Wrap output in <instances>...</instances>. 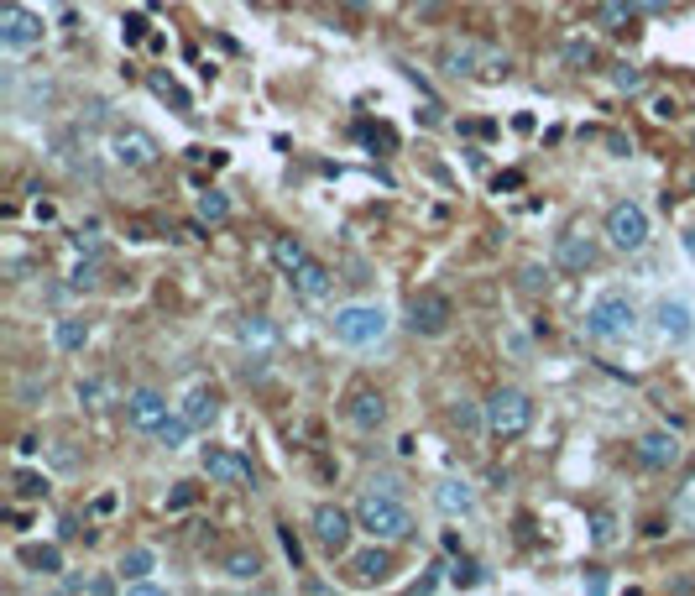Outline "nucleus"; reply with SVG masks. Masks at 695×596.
I'll use <instances>...</instances> for the list:
<instances>
[{
	"label": "nucleus",
	"mask_w": 695,
	"mask_h": 596,
	"mask_svg": "<svg viewBox=\"0 0 695 596\" xmlns=\"http://www.w3.org/2000/svg\"><path fill=\"white\" fill-rule=\"evenodd\" d=\"M126 424L136 434H157V424L168 419V398L157 393V387H136V393H126Z\"/></svg>",
	"instance_id": "17"
},
{
	"label": "nucleus",
	"mask_w": 695,
	"mask_h": 596,
	"mask_svg": "<svg viewBox=\"0 0 695 596\" xmlns=\"http://www.w3.org/2000/svg\"><path fill=\"white\" fill-rule=\"evenodd\" d=\"M267 257H272V267L283 272V278H293V272L304 267V262L314 257V251H309L304 241H298V236H272V246H267Z\"/></svg>",
	"instance_id": "25"
},
{
	"label": "nucleus",
	"mask_w": 695,
	"mask_h": 596,
	"mask_svg": "<svg viewBox=\"0 0 695 596\" xmlns=\"http://www.w3.org/2000/svg\"><path fill=\"white\" fill-rule=\"evenodd\" d=\"M115 570H121V581H126V586H131V581H147L152 570H157V555H152L147 544H131L126 555H121V565H115Z\"/></svg>",
	"instance_id": "30"
},
{
	"label": "nucleus",
	"mask_w": 695,
	"mask_h": 596,
	"mask_svg": "<svg viewBox=\"0 0 695 596\" xmlns=\"http://www.w3.org/2000/svg\"><path fill=\"white\" fill-rule=\"evenodd\" d=\"M68 288H74V293H95L100 288V257H79V267L68 272Z\"/></svg>",
	"instance_id": "36"
},
{
	"label": "nucleus",
	"mask_w": 695,
	"mask_h": 596,
	"mask_svg": "<svg viewBox=\"0 0 695 596\" xmlns=\"http://www.w3.org/2000/svg\"><path fill=\"white\" fill-rule=\"evenodd\" d=\"M612 89H617V95H643L648 74H643L638 63H612Z\"/></svg>",
	"instance_id": "33"
},
{
	"label": "nucleus",
	"mask_w": 695,
	"mask_h": 596,
	"mask_svg": "<svg viewBox=\"0 0 695 596\" xmlns=\"http://www.w3.org/2000/svg\"><path fill=\"white\" fill-rule=\"evenodd\" d=\"M194 497H199V487H194V481H178V487H173V497H168V513L194 508Z\"/></svg>",
	"instance_id": "43"
},
{
	"label": "nucleus",
	"mask_w": 695,
	"mask_h": 596,
	"mask_svg": "<svg viewBox=\"0 0 695 596\" xmlns=\"http://www.w3.org/2000/svg\"><path fill=\"white\" fill-rule=\"evenodd\" d=\"M481 58H486V48L476 37H445V42H439V53H434V63H439V74H445V79H481Z\"/></svg>",
	"instance_id": "16"
},
{
	"label": "nucleus",
	"mask_w": 695,
	"mask_h": 596,
	"mask_svg": "<svg viewBox=\"0 0 695 596\" xmlns=\"http://www.w3.org/2000/svg\"><path fill=\"white\" fill-rule=\"evenodd\" d=\"M492 189H497V194H502V189H523V173H518V168H513V173H497Z\"/></svg>",
	"instance_id": "50"
},
{
	"label": "nucleus",
	"mask_w": 695,
	"mask_h": 596,
	"mask_svg": "<svg viewBox=\"0 0 695 596\" xmlns=\"http://www.w3.org/2000/svg\"><path fill=\"white\" fill-rule=\"evenodd\" d=\"M434 508L445 518H471L476 513V487H471V481H460V476H445L434 487Z\"/></svg>",
	"instance_id": "21"
},
{
	"label": "nucleus",
	"mask_w": 695,
	"mask_h": 596,
	"mask_svg": "<svg viewBox=\"0 0 695 596\" xmlns=\"http://www.w3.org/2000/svg\"><path fill=\"white\" fill-rule=\"evenodd\" d=\"M335 6H345V11H351V16H361L366 6H372V0H335Z\"/></svg>",
	"instance_id": "55"
},
{
	"label": "nucleus",
	"mask_w": 695,
	"mask_h": 596,
	"mask_svg": "<svg viewBox=\"0 0 695 596\" xmlns=\"http://www.w3.org/2000/svg\"><path fill=\"white\" fill-rule=\"evenodd\" d=\"M277 539H283V555L293 560V570H304V544H298L293 523H277Z\"/></svg>",
	"instance_id": "41"
},
{
	"label": "nucleus",
	"mask_w": 695,
	"mask_h": 596,
	"mask_svg": "<svg viewBox=\"0 0 695 596\" xmlns=\"http://www.w3.org/2000/svg\"><path fill=\"white\" fill-rule=\"evenodd\" d=\"M581 586H591V591H607L612 581H607V570H601V565H586V570H581Z\"/></svg>",
	"instance_id": "47"
},
{
	"label": "nucleus",
	"mask_w": 695,
	"mask_h": 596,
	"mask_svg": "<svg viewBox=\"0 0 695 596\" xmlns=\"http://www.w3.org/2000/svg\"><path fill=\"white\" fill-rule=\"evenodd\" d=\"M340 414H345V424H351L356 434H377L387 424V393L377 382L356 377L351 387H345V398H340Z\"/></svg>",
	"instance_id": "9"
},
{
	"label": "nucleus",
	"mask_w": 695,
	"mask_h": 596,
	"mask_svg": "<svg viewBox=\"0 0 695 596\" xmlns=\"http://www.w3.org/2000/svg\"><path fill=\"white\" fill-rule=\"evenodd\" d=\"M42 16L37 11H27L21 0H0V48L6 53H27V48H37L42 42Z\"/></svg>",
	"instance_id": "11"
},
{
	"label": "nucleus",
	"mask_w": 695,
	"mask_h": 596,
	"mask_svg": "<svg viewBox=\"0 0 695 596\" xmlns=\"http://www.w3.org/2000/svg\"><path fill=\"white\" fill-rule=\"evenodd\" d=\"M528 429H534V398L523 387H497L486 398V434L492 440H523Z\"/></svg>",
	"instance_id": "5"
},
{
	"label": "nucleus",
	"mask_w": 695,
	"mask_h": 596,
	"mask_svg": "<svg viewBox=\"0 0 695 596\" xmlns=\"http://www.w3.org/2000/svg\"><path fill=\"white\" fill-rule=\"evenodd\" d=\"M445 424H450L455 434H466V440H476V434H486V403H476V398H455V403L445 408Z\"/></svg>",
	"instance_id": "23"
},
{
	"label": "nucleus",
	"mask_w": 695,
	"mask_h": 596,
	"mask_svg": "<svg viewBox=\"0 0 695 596\" xmlns=\"http://www.w3.org/2000/svg\"><path fill=\"white\" fill-rule=\"evenodd\" d=\"M157 157H162V147H157V136L147 126H115L110 131V163L115 168L147 173V168H157Z\"/></svg>",
	"instance_id": "10"
},
{
	"label": "nucleus",
	"mask_w": 695,
	"mask_h": 596,
	"mask_svg": "<svg viewBox=\"0 0 695 596\" xmlns=\"http://www.w3.org/2000/svg\"><path fill=\"white\" fill-rule=\"evenodd\" d=\"M220 570H225V576L230 581H262V555H257V549H230V555L220 560Z\"/></svg>",
	"instance_id": "29"
},
{
	"label": "nucleus",
	"mask_w": 695,
	"mask_h": 596,
	"mask_svg": "<svg viewBox=\"0 0 695 596\" xmlns=\"http://www.w3.org/2000/svg\"><path fill=\"white\" fill-rule=\"evenodd\" d=\"M356 523L366 539H382V544H403L419 534V518H413L408 502L398 492H377V487H366V497L356 502Z\"/></svg>",
	"instance_id": "1"
},
{
	"label": "nucleus",
	"mask_w": 695,
	"mask_h": 596,
	"mask_svg": "<svg viewBox=\"0 0 695 596\" xmlns=\"http://www.w3.org/2000/svg\"><path fill=\"white\" fill-rule=\"evenodd\" d=\"M11 492L21 502H42V497H48V476H42V471H16L11 476Z\"/></svg>",
	"instance_id": "35"
},
{
	"label": "nucleus",
	"mask_w": 695,
	"mask_h": 596,
	"mask_svg": "<svg viewBox=\"0 0 695 596\" xmlns=\"http://www.w3.org/2000/svg\"><path fill=\"white\" fill-rule=\"evenodd\" d=\"M53 466H58V471H79V450L68 445V440H58V445H53Z\"/></svg>",
	"instance_id": "45"
},
{
	"label": "nucleus",
	"mask_w": 695,
	"mask_h": 596,
	"mask_svg": "<svg viewBox=\"0 0 695 596\" xmlns=\"http://www.w3.org/2000/svg\"><path fill=\"white\" fill-rule=\"evenodd\" d=\"M669 513H675V518L685 523V529H695V476H690L685 487L675 492V502H669Z\"/></svg>",
	"instance_id": "38"
},
{
	"label": "nucleus",
	"mask_w": 695,
	"mask_h": 596,
	"mask_svg": "<svg viewBox=\"0 0 695 596\" xmlns=\"http://www.w3.org/2000/svg\"><path fill=\"white\" fill-rule=\"evenodd\" d=\"M403 325L419 335V340H445V335L455 330V298H450L445 288H419V293H408Z\"/></svg>",
	"instance_id": "4"
},
{
	"label": "nucleus",
	"mask_w": 695,
	"mask_h": 596,
	"mask_svg": "<svg viewBox=\"0 0 695 596\" xmlns=\"http://www.w3.org/2000/svg\"><path fill=\"white\" fill-rule=\"evenodd\" d=\"M591 539H596V549L617 544V518H612L607 508H596V513H591Z\"/></svg>",
	"instance_id": "40"
},
{
	"label": "nucleus",
	"mask_w": 695,
	"mask_h": 596,
	"mask_svg": "<svg viewBox=\"0 0 695 596\" xmlns=\"http://www.w3.org/2000/svg\"><path fill=\"white\" fill-rule=\"evenodd\" d=\"M220 408H225L220 387L199 382V387H189V398H183V408H178V414H183V419H189V424L204 434V429H215V424H220Z\"/></svg>",
	"instance_id": "19"
},
{
	"label": "nucleus",
	"mask_w": 695,
	"mask_h": 596,
	"mask_svg": "<svg viewBox=\"0 0 695 596\" xmlns=\"http://www.w3.org/2000/svg\"><path fill=\"white\" fill-rule=\"evenodd\" d=\"M445 11H450V0H413V16L419 21H439Z\"/></svg>",
	"instance_id": "46"
},
{
	"label": "nucleus",
	"mask_w": 695,
	"mask_h": 596,
	"mask_svg": "<svg viewBox=\"0 0 695 596\" xmlns=\"http://www.w3.org/2000/svg\"><path fill=\"white\" fill-rule=\"evenodd\" d=\"M591 21L607 37H622V42H633L638 37V21H643V11L633 6V0H596V11H591Z\"/></svg>",
	"instance_id": "18"
},
{
	"label": "nucleus",
	"mask_w": 695,
	"mask_h": 596,
	"mask_svg": "<svg viewBox=\"0 0 695 596\" xmlns=\"http://www.w3.org/2000/svg\"><path fill=\"white\" fill-rule=\"evenodd\" d=\"M392 570H398V555H392V544H382V539H372L366 549H356V555H345L351 586H387Z\"/></svg>",
	"instance_id": "14"
},
{
	"label": "nucleus",
	"mask_w": 695,
	"mask_h": 596,
	"mask_svg": "<svg viewBox=\"0 0 695 596\" xmlns=\"http://www.w3.org/2000/svg\"><path fill=\"white\" fill-rule=\"evenodd\" d=\"M241 346L251 351V356H272L277 351V325L267 314H246L241 319Z\"/></svg>",
	"instance_id": "24"
},
{
	"label": "nucleus",
	"mask_w": 695,
	"mask_h": 596,
	"mask_svg": "<svg viewBox=\"0 0 695 596\" xmlns=\"http://www.w3.org/2000/svg\"><path fill=\"white\" fill-rule=\"evenodd\" d=\"M309 534L314 544L324 549V555H351V539L361 534V523H356V508H340V502H319L314 518H309Z\"/></svg>",
	"instance_id": "7"
},
{
	"label": "nucleus",
	"mask_w": 695,
	"mask_h": 596,
	"mask_svg": "<svg viewBox=\"0 0 695 596\" xmlns=\"http://www.w3.org/2000/svg\"><path fill=\"white\" fill-rule=\"evenodd\" d=\"M63 591H68V596H84V591H95V576H63Z\"/></svg>",
	"instance_id": "48"
},
{
	"label": "nucleus",
	"mask_w": 695,
	"mask_h": 596,
	"mask_svg": "<svg viewBox=\"0 0 695 596\" xmlns=\"http://www.w3.org/2000/svg\"><path fill=\"white\" fill-rule=\"evenodd\" d=\"M680 455H685V445H680L669 429H648V434H638V440H633V461H638L643 471H654V476L675 471Z\"/></svg>",
	"instance_id": "15"
},
{
	"label": "nucleus",
	"mask_w": 695,
	"mask_h": 596,
	"mask_svg": "<svg viewBox=\"0 0 695 596\" xmlns=\"http://www.w3.org/2000/svg\"><path fill=\"white\" fill-rule=\"evenodd\" d=\"M89 319H79V314H63V319H53V346L63 351V356H79L84 346H89Z\"/></svg>",
	"instance_id": "26"
},
{
	"label": "nucleus",
	"mask_w": 695,
	"mask_h": 596,
	"mask_svg": "<svg viewBox=\"0 0 695 596\" xmlns=\"http://www.w3.org/2000/svg\"><path fill=\"white\" fill-rule=\"evenodd\" d=\"M199 471L210 476L215 487H236V492H246L251 481H257V471H251L246 455L225 450V445H204V450H199Z\"/></svg>",
	"instance_id": "13"
},
{
	"label": "nucleus",
	"mask_w": 695,
	"mask_h": 596,
	"mask_svg": "<svg viewBox=\"0 0 695 596\" xmlns=\"http://www.w3.org/2000/svg\"><path fill=\"white\" fill-rule=\"evenodd\" d=\"M654 116H659V121H675L680 110H675V100H654Z\"/></svg>",
	"instance_id": "52"
},
{
	"label": "nucleus",
	"mask_w": 695,
	"mask_h": 596,
	"mask_svg": "<svg viewBox=\"0 0 695 596\" xmlns=\"http://www.w3.org/2000/svg\"><path fill=\"white\" fill-rule=\"evenodd\" d=\"M225 220H230V194L204 189L199 194V225H225Z\"/></svg>",
	"instance_id": "32"
},
{
	"label": "nucleus",
	"mask_w": 695,
	"mask_h": 596,
	"mask_svg": "<svg viewBox=\"0 0 695 596\" xmlns=\"http://www.w3.org/2000/svg\"><path fill=\"white\" fill-rule=\"evenodd\" d=\"M16 450H21V455H37V450H42V440H37V434H21V445H16Z\"/></svg>",
	"instance_id": "54"
},
{
	"label": "nucleus",
	"mask_w": 695,
	"mask_h": 596,
	"mask_svg": "<svg viewBox=\"0 0 695 596\" xmlns=\"http://www.w3.org/2000/svg\"><path fill=\"white\" fill-rule=\"evenodd\" d=\"M601 236H607V246L617 257H633V251L648 246V210L638 199H617L612 210L601 215Z\"/></svg>",
	"instance_id": "6"
},
{
	"label": "nucleus",
	"mask_w": 695,
	"mask_h": 596,
	"mask_svg": "<svg viewBox=\"0 0 695 596\" xmlns=\"http://www.w3.org/2000/svg\"><path fill=\"white\" fill-rule=\"evenodd\" d=\"M450 586L455 591H471V586H481V565L460 549V555H450Z\"/></svg>",
	"instance_id": "34"
},
{
	"label": "nucleus",
	"mask_w": 695,
	"mask_h": 596,
	"mask_svg": "<svg viewBox=\"0 0 695 596\" xmlns=\"http://www.w3.org/2000/svg\"><path fill=\"white\" fill-rule=\"evenodd\" d=\"M690 147H695V131H690Z\"/></svg>",
	"instance_id": "57"
},
{
	"label": "nucleus",
	"mask_w": 695,
	"mask_h": 596,
	"mask_svg": "<svg viewBox=\"0 0 695 596\" xmlns=\"http://www.w3.org/2000/svg\"><path fill=\"white\" fill-rule=\"evenodd\" d=\"M288 288H293L298 298H304V304H324V298L335 293V272L324 267L319 257H309V262H304V267H298L293 278H288Z\"/></svg>",
	"instance_id": "20"
},
{
	"label": "nucleus",
	"mask_w": 695,
	"mask_h": 596,
	"mask_svg": "<svg viewBox=\"0 0 695 596\" xmlns=\"http://www.w3.org/2000/svg\"><path fill=\"white\" fill-rule=\"evenodd\" d=\"M147 89H152V95H157L162 105H173L178 116H194V100H189V89H183L173 74H162V68H152V74H147Z\"/></svg>",
	"instance_id": "27"
},
{
	"label": "nucleus",
	"mask_w": 695,
	"mask_h": 596,
	"mask_svg": "<svg viewBox=\"0 0 695 596\" xmlns=\"http://www.w3.org/2000/svg\"><path fill=\"white\" fill-rule=\"evenodd\" d=\"M74 393H79L84 408H105V403H110V382H105V377H79Z\"/></svg>",
	"instance_id": "37"
},
{
	"label": "nucleus",
	"mask_w": 695,
	"mask_h": 596,
	"mask_svg": "<svg viewBox=\"0 0 695 596\" xmlns=\"http://www.w3.org/2000/svg\"><path fill=\"white\" fill-rule=\"evenodd\" d=\"M638 304H633V293H622V288H607L601 298H591V309H586V335L596 340V346H622V340H633L638 335Z\"/></svg>",
	"instance_id": "2"
},
{
	"label": "nucleus",
	"mask_w": 695,
	"mask_h": 596,
	"mask_svg": "<svg viewBox=\"0 0 695 596\" xmlns=\"http://www.w3.org/2000/svg\"><path fill=\"white\" fill-rule=\"evenodd\" d=\"M121 42H126V48H136V42H147V16H136V11H131V16L121 21Z\"/></svg>",
	"instance_id": "42"
},
{
	"label": "nucleus",
	"mask_w": 695,
	"mask_h": 596,
	"mask_svg": "<svg viewBox=\"0 0 695 596\" xmlns=\"http://www.w3.org/2000/svg\"><path fill=\"white\" fill-rule=\"evenodd\" d=\"M518 288H523L528 298H539V293H549V267H539V262H528V267L518 272Z\"/></svg>",
	"instance_id": "39"
},
{
	"label": "nucleus",
	"mask_w": 695,
	"mask_h": 596,
	"mask_svg": "<svg viewBox=\"0 0 695 596\" xmlns=\"http://www.w3.org/2000/svg\"><path fill=\"white\" fill-rule=\"evenodd\" d=\"M481 79H507V53H492V48H486V58H481Z\"/></svg>",
	"instance_id": "44"
},
{
	"label": "nucleus",
	"mask_w": 695,
	"mask_h": 596,
	"mask_svg": "<svg viewBox=\"0 0 695 596\" xmlns=\"http://www.w3.org/2000/svg\"><path fill=\"white\" fill-rule=\"evenodd\" d=\"M560 58H565V68H575V74H591V68L601 63V53H596V42H591V37H581V32H575V37H565V42H560Z\"/></svg>",
	"instance_id": "28"
},
{
	"label": "nucleus",
	"mask_w": 695,
	"mask_h": 596,
	"mask_svg": "<svg viewBox=\"0 0 695 596\" xmlns=\"http://www.w3.org/2000/svg\"><path fill=\"white\" fill-rule=\"evenodd\" d=\"M596 262H601V236L591 231L586 220H575V225H565V231L554 236V267H560V272L586 278Z\"/></svg>",
	"instance_id": "8"
},
{
	"label": "nucleus",
	"mask_w": 695,
	"mask_h": 596,
	"mask_svg": "<svg viewBox=\"0 0 695 596\" xmlns=\"http://www.w3.org/2000/svg\"><path fill=\"white\" fill-rule=\"evenodd\" d=\"M16 565L32 570V576H63V570H68L58 544H21V549H16Z\"/></svg>",
	"instance_id": "22"
},
{
	"label": "nucleus",
	"mask_w": 695,
	"mask_h": 596,
	"mask_svg": "<svg viewBox=\"0 0 695 596\" xmlns=\"http://www.w3.org/2000/svg\"><path fill=\"white\" fill-rule=\"evenodd\" d=\"M680 241H685V257L695 262V225H685V236H680Z\"/></svg>",
	"instance_id": "56"
},
{
	"label": "nucleus",
	"mask_w": 695,
	"mask_h": 596,
	"mask_svg": "<svg viewBox=\"0 0 695 596\" xmlns=\"http://www.w3.org/2000/svg\"><path fill=\"white\" fill-rule=\"evenodd\" d=\"M387 330H392V314H387L382 304H345V309H335V319H330V335L340 340V346H351V351L382 346Z\"/></svg>",
	"instance_id": "3"
},
{
	"label": "nucleus",
	"mask_w": 695,
	"mask_h": 596,
	"mask_svg": "<svg viewBox=\"0 0 695 596\" xmlns=\"http://www.w3.org/2000/svg\"><path fill=\"white\" fill-rule=\"evenodd\" d=\"M189 434H199L189 419H183V414H168V419H162L157 424V434H152V440L162 445V450H183V445H189Z\"/></svg>",
	"instance_id": "31"
},
{
	"label": "nucleus",
	"mask_w": 695,
	"mask_h": 596,
	"mask_svg": "<svg viewBox=\"0 0 695 596\" xmlns=\"http://www.w3.org/2000/svg\"><path fill=\"white\" fill-rule=\"evenodd\" d=\"M648 319H654V335L664 340V346H690V340H695V309H690V298H680V293H664Z\"/></svg>",
	"instance_id": "12"
},
{
	"label": "nucleus",
	"mask_w": 695,
	"mask_h": 596,
	"mask_svg": "<svg viewBox=\"0 0 695 596\" xmlns=\"http://www.w3.org/2000/svg\"><path fill=\"white\" fill-rule=\"evenodd\" d=\"M607 147H612V157H628L633 152V142H628V136H617V131H607Z\"/></svg>",
	"instance_id": "51"
},
{
	"label": "nucleus",
	"mask_w": 695,
	"mask_h": 596,
	"mask_svg": "<svg viewBox=\"0 0 695 596\" xmlns=\"http://www.w3.org/2000/svg\"><path fill=\"white\" fill-rule=\"evenodd\" d=\"M633 6H638L643 16H664L669 6H675V0H633Z\"/></svg>",
	"instance_id": "49"
},
{
	"label": "nucleus",
	"mask_w": 695,
	"mask_h": 596,
	"mask_svg": "<svg viewBox=\"0 0 695 596\" xmlns=\"http://www.w3.org/2000/svg\"><path fill=\"white\" fill-rule=\"evenodd\" d=\"M79 534H84V529H79V518L68 513V518H63V539H79ZM84 539H89V534H84Z\"/></svg>",
	"instance_id": "53"
}]
</instances>
